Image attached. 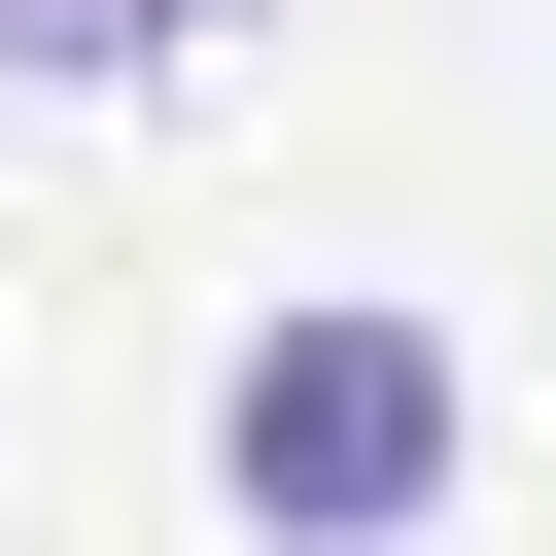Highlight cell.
I'll return each instance as SVG.
<instances>
[{
	"label": "cell",
	"mask_w": 556,
	"mask_h": 556,
	"mask_svg": "<svg viewBox=\"0 0 556 556\" xmlns=\"http://www.w3.org/2000/svg\"><path fill=\"white\" fill-rule=\"evenodd\" d=\"M208 486H243L278 556H382V521H452V348H417V313H278V348L208 382Z\"/></svg>",
	"instance_id": "1"
},
{
	"label": "cell",
	"mask_w": 556,
	"mask_h": 556,
	"mask_svg": "<svg viewBox=\"0 0 556 556\" xmlns=\"http://www.w3.org/2000/svg\"><path fill=\"white\" fill-rule=\"evenodd\" d=\"M0 35H35V70H139V35H208V0H0Z\"/></svg>",
	"instance_id": "2"
}]
</instances>
